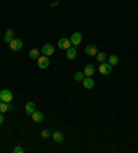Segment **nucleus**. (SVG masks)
<instances>
[{
	"mask_svg": "<svg viewBox=\"0 0 138 153\" xmlns=\"http://www.w3.org/2000/svg\"><path fill=\"white\" fill-rule=\"evenodd\" d=\"M112 69H113V66H112L109 62H101L98 71L101 75H110V73H112Z\"/></svg>",
	"mask_w": 138,
	"mask_h": 153,
	"instance_id": "nucleus-1",
	"label": "nucleus"
},
{
	"mask_svg": "<svg viewBox=\"0 0 138 153\" xmlns=\"http://www.w3.org/2000/svg\"><path fill=\"white\" fill-rule=\"evenodd\" d=\"M36 61H37V66H39L40 69H47L50 66V59L47 55H43L42 54Z\"/></svg>",
	"mask_w": 138,
	"mask_h": 153,
	"instance_id": "nucleus-2",
	"label": "nucleus"
},
{
	"mask_svg": "<svg viewBox=\"0 0 138 153\" xmlns=\"http://www.w3.org/2000/svg\"><path fill=\"white\" fill-rule=\"evenodd\" d=\"M0 100L3 101V102H11V101H13V93L7 88L1 90V91H0Z\"/></svg>",
	"mask_w": 138,
	"mask_h": 153,
	"instance_id": "nucleus-3",
	"label": "nucleus"
},
{
	"mask_svg": "<svg viewBox=\"0 0 138 153\" xmlns=\"http://www.w3.org/2000/svg\"><path fill=\"white\" fill-rule=\"evenodd\" d=\"M8 44H10V48L13 51H19L24 47V42L21 39H13Z\"/></svg>",
	"mask_w": 138,
	"mask_h": 153,
	"instance_id": "nucleus-4",
	"label": "nucleus"
},
{
	"mask_svg": "<svg viewBox=\"0 0 138 153\" xmlns=\"http://www.w3.org/2000/svg\"><path fill=\"white\" fill-rule=\"evenodd\" d=\"M81 39H83V36H81V33L80 32H75V33H72V36H71V44L73 47H78L79 44L81 43Z\"/></svg>",
	"mask_w": 138,
	"mask_h": 153,
	"instance_id": "nucleus-5",
	"label": "nucleus"
},
{
	"mask_svg": "<svg viewBox=\"0 0 138 153\" xmlns=\"http://www.w3.org/2000/svg\"><path fill=\"white\" fill-rule=\"evenodd\" d=\"M84 53H86V55H89V57H95L97 53H98V48H97V46H94V44H87L84 48Z\"/></svg>",
	"mask_w": 138,
	"mask_h": 153,
	"instance_id": "nucleus-6",
	"label": "nucleus"
},
{
	"mask_svg": "<svg viewBox=\"0 0 138 153\" xmlns=\"http://www.w3.org/2000/svg\"><path fill=\"white\" fill-rule=\"evenodd\" d=\"M71 46H72L71 40L66 39V37H61V39L58 40V48H60V50H68Z\"/></svg>",
	"mask_w": 138,
	"mask_h": 153,
	"instance_id": "nucleus-7",
	"label": "nucleus"
},
{
	"mask_svg": "<svg viewBox=\"0 0 138 153\" xmlns=\"http://www.w3.org/2000/svg\"><path fill=\"white\" fill-rule=\"evenodd\" d=\"M14 111V106H13V103L11 102H0V113H6V112H11Z\"/></svg>",
	"mask_w": 138,
	"mask_h": 153,
	"instance_id": "nucleus-8",
	"label": "nucleus"
},
{
	"mask_svg": "<svg viewBox=\"0 0 138 153\" xmlns=\"http://www.w3.org/2000/svg\"><path fill=\"white\" fill-rule=\"evenodd\" d=\"M54 51H55V47H54L53 44H44L42 48V54L43 55H47V57H48V55H53Z\"/></svg>",
	"mask_w": 138,
	"mask_h": 153,
	"instance_id": "nucleus-9",
	"label": "nucleus"
},
{
	"mask_svg": "<svg viewBox=\"0 0 138 153\" xmlns=\"http://www.w3.org/2000/svg\"><path fill=\"white\" fill-rule=\"evenodd\" d=\"M83 73H84L87 77H92V75L95 73V68H94V65L87 64L84 66V71H83Z\"/></svg>",
	"mask_w": 138,
	"mask_h": 153,
	"instance_id": "nucleus-10",
	"label": "nucleus"
},
{
	"mask_svg": "<svg viewBox=\"0 0 138 153\" xmlns=\"http://www.w3.org/2000/svg\"><path fill=\"white\" fill-rule=\"evenodd\" d=\"M76 55H78V50H76V47L71 46L66 50V58L69 61H72V59H75V58H76Z\"/></svg>",
	"mask_w": 138,
	"mask_h": 153,
	"instance_id": "nucleus-11",
	"label": "nucleus"
},
{
	"mask_svg": "<svg viewBox=\"0 0 138 153\" xmlns=\"http://www.w3.org/2000/svg\"><path fill=\"white\" fill-rule=\"evenodd\" d=\"M31 116H32V120L35 121V123H42L43 119H44V114H43L40 111H35Z\"/></svg>",
	"mask_w": 138,
	"mask_h": 153,
	"instance_id": "nucleus-12",
	"label": "nucleus"
},
{
	"mask_svg": "<svg viewBox=\"0 0 138 153\" xmlns=\"http://www.w3.org/2000/svg\"><path fill=\"white\" fill-rule=\"evenodd\" d=\"M81 83H83V87H84V88H87V90L94 88V80H92V77H87V76H86L84 80Z\"/></svg>",
	"mask_w": 138,
	"mask_h": 153,
	"instance_id": "nucleus-13",
	"label": "nucleus"
},
{
	"mask_svg": "<svg viewBox=\"0 0 138 153\" xmlns=\"http://www.w3.org/2000/svg\"><path fill=\"white\" fill-rule=\"evenodd\" d=\"M35 111H36L35 102H32V101L26 102V105H25V112H26V114H29V116H31V114H32Z\"/></svg>",
	"mask_w": 138,
	"mask_h": 153,
	"instance_id": "nucleus-14",
	"label": "nucleus"
},
{
	"mask_svg": "<svg viewBox=\"0 0 138 153\" xmlns=\"http://www.w3.org/2000/svg\"><path fill=\"white\" fill-rule=\"evenodd\" d=\"M13 39H14V30H13V29H7V30H6V33H4L3 42L8 44V43H10Z\"/></svg>",
	"mask_w": 138,
	"mask_h": 153,
	"instance_id": "nucleus-15",
	"label": "nucleus"
},
{
	"mask_svg": "<svg viewBox=\"0 0 138 153\" xmlns=\"http://www.w3.org/2000/svg\"><path fill=\"white\" fill-rule=\"evenodd\" d=\"M51 137H53V139L55 141V142H58V143H61L62 141H64V134H62L61 131L53 132V134H51Z\"/></svg>",
	"mask_w": 138,
	"mask_h": 153,
	"instance_id": "nucleus-16",
	"label": "nucleus"
},
{
	"mask_svg": "<svg viewBox=\"0 0 138 153\" xmlns=\"http://www.w3.org/2000/svg\"><path fill=\"white\" fill-rule=\"evenodd\" d=\"M40 53H42V51H39L37 50V48H32V50L29 51V58H31V59H37V58L40 57Z\"/></svg>",
	"mask_w": 138,
	"mask_h": 153,
	"instance_id": "nucleus-17",
	"label": "nucleus"
},
{
	"mask_svg": "<svg viewBox=\"0 0 138 153\" xmlns=\"http://www.w3.org/2000/svg\"><path fill=\"white\" fill-rule=\"evenodd\" d=\"M108 62H109L112 66H116V65L119 64V57H117V55H115V54H112V55H109V57H108Z\"/></svg>",
	"mask_w": 138,
	"mask_h": 153,
	"instance_id": "nucleus-18",
	"label": "nucleus"
},
{
	"mask_svg": "<svg viewBox=\"0 0 138 153\" xmlns=\"http://www.w3.org/2000/svg\"><path fill=\"white\" fill-rule=\"evenodd\" d=\"M84 77H86V75L83 72H76V73H75V80H76V82H83Z\"/></svg>",
	"mask_w": 138,
	"mask_h": 153,
	"instance_id": "nucleus-19",
	"label": "nucleus"
},
{
	"mask_svg": "<svg viewBox=\"0 0 138 153\" xmlns=\"http://www.w3.org/2000/svg\"><path fill=\"white\" fill-rule=\"evenodd\" d=\"M95 58H97V61H98L99 64H101V62H105L106 61V54L105 53H97Z\"/></svg>",
	"mask_w": 138,
	"mask_h": 153,
	"instance_id": "nucleus-20",
	"label": "nucleus"
},
{
	"mask_svg": "<svg viewBox=\"0 0 138 153\" xmlns=\"http://www.w3.org/2000/svg\"><path fill=\"white\" fill-rule=\"evenodd\" d=\"M40 135H42V138H50V137H51V132L48 131V130H43L42 131V134H40Z\"/></svg>",
	"mask_w": 138,
	"mask_h": 153,
	"instance_id": "nucleus-21",
	"label": "nucleus"
},
{
	"mask_svg": "<svg viewBox=\"0 0 138 153\" xmlns=\"http://www.w3.org/2000/svg\"><path fill=\"white\" fill-rule=\"evenodd\" d=\"M13 152L14 153H24V148H22V146H15Z\"/></svg>",
	"mask_w": 138,
	"mask_h": 153,
	"instance_id": "nucleus-22",
	"label": "nucleus"
},
{
	"mask_svg": "<svg viewBox=\"0 0 138 153\" xmlns=\"http://www.w3.org/2000/svg\"><path fill=\"white\" fill-rule=\"evenodd\" d=\"M58 4H60V0H55V1H53L50 6H51V7H55V6H58Z\"/></svg>",
	"mask_w": 138,
	"mask_h": 153,
	"instance_id": "nucleus-23",
	"label": "nucleus"
},
{
	"mask_svg": "<svg viewBox=\"0 0 138 153\" xmlns=\"http://www.w3.org/2000/svg\"><path fill=\"white\" fill-rule=\"evenodd\" d=\"M4 121V116H3V113H0V124Z\"/></svg>",
	"mask_w": 138,
	"mask_h": 153,
	"instance_id": "nucleus-24",
	"label": "nucleus"
},
{
	"mask_svg": "<svg viewBox=\"0 0 138 153\" xmlns=\"http://www.w3.org/2000/svg\"><path fill=\"white\" fill-rule=\"evenodd\" d=\"M116 1H120V0H116Z\"/></svg>",
	"mask_w": 138,
	"mask_h": 153,
	"instance_id": "nucleus-25",
	"label": "nucleus"
},
{
	"mask_svg": "<svg viewBox=\"0 0 138 153\" xmlns=\"http://www.w3.org/2000/svg\"><path fill=\"white\" fill-rule=\"evenodd\" d=\"M0 102H1V100H0Z\"/></svg>",
	"mask_w": 138,
	"mask_h": 153,
	"instance_id": "nucleus-26",
	"label": "nucleus"
}]
</instances>
